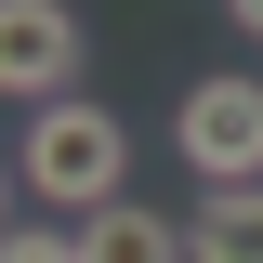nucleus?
<instances>
[{"label":"nucleus","instance_id":"nucleus-1","mask_svg":"<svg viewBox=\"0 0 263 263\" xmlns=\"http://www.w3.org/2000/svg\"><path fill=\"white\" fill-rule=\"evenodd\" d=\"M119 171H132V132H119V105H92V92L40 105V119H27V145H13V184H40L66 224L119 211Z\"/></svg>","mask_w":263,"mask_h":263},{"label":"nucleus","instance_id":"nucleus-2","mask_svg":"<svg viewBox=\"0 0 263 263\" xmlns=\"http://www.w3.org/2000/svg\"><path fill=\"white\" fill-rule=\"evenodd\" d=\"M171 158H184L211 197H224V184H263V79H184Z\"/></svg>","mask_w":263,"mask_h":263},{"label":"nucleus","instance_id":"nucleus-3","mask_svg":"<svg viewBox=\"0 0 263 263\" xmlns=\"http://www.w3.org/2000/svg\"><path fill=\"white\" fill-rule=\"evenodd\" d=\"M66 79H79V13L66 0H0V92L27 105H66Z\"/></svg>","mask_w":263,"mask_h":263},{"label":"nucleus","instance_id":"nucleus-4","mask_svg":"<svg viewBox=\"0 0 263 263\" xmlns=\"http://www.w3.org/2000/svg\"><path fill=\"white\" fill-rule=\"evenodd\" d=\"M184 263H263V184H224L184 211Z\"/></svg>","mask_w":263,"mask_h":263},{"label":"nucleus","instance_id":"nucleus-5","mask_svg":"<svg viewBox=\"0 0 263 263\" xmlns=\"http://www.w3.org/2000/svg\"><path fill=\"white\" fill-rule=\"evenodd\" d=\"M79 263H184V224H158L145 197H119V211L79 224Z\"/></svg>","mask_w":263,"mask_h":263},{"label":"nucleus","instance_id":"nucleus-6","mask_svg":"<svg viewBox=\"0 0 263 263\" xmlns=\"http://www.w3.org/2000/svg\"><path fill=\"white\" fill-rule=\"evenodd\" d=\"M0 263H79V224H13Z\"/></svg>","mask_w":263,"mask_h":263},{"label":"nucleus","instance_id":"nucleus-7","mask_svg":"<svg viewBox=\"0 0 263 263\" xmlns=\"http://www.w3.org/2000/svg\"><path fill=\"white\" fill-rule=\"evenodd\" d=\"M224 13H237V40H263V0H224Z\"/></svg>","mask_w":263,"mask_h":263},{"label":"nucleus","instance_id":"nucleus-8","mask_svg":"<svg viewBox=\"0 0 263 263\" xmlns=\"http://www.w3.org/2000/svg\"><path fill=\"white\" fill-rule=\"evenodd\" d=\"M0 237H13V158H0Z\"/></svg>","mask_w":263,"mask_h":263}]
</instances>
